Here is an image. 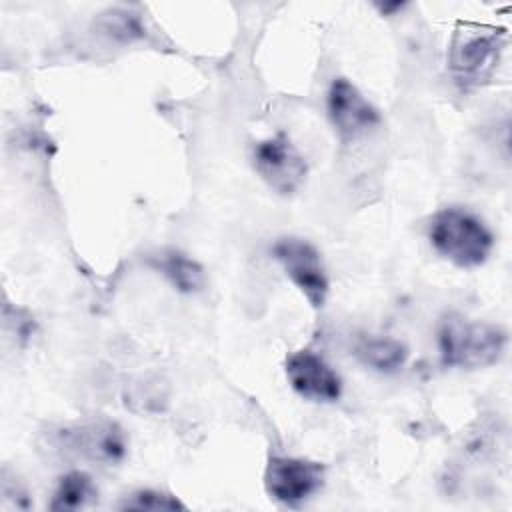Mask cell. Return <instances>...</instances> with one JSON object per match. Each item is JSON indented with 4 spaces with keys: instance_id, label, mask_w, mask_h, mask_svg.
Returning a JSON list of instances; mask_svg holds the SVG:
<instances>
[{
    "instance_id": "52a82bcc",
    "label": "cell",
    "mask_w": 512,
    "mask_h": 512,
    "mask_svg": "<svg viewBox=\"0 0 512 512\" xmlns=\"http://www.w3.org/2000/svg\"><path fill=\"white\" fill-rule=\"evenodd\" d=\"M324 482V468L318 462L290 456H274L268 460L264 472L266 492L288 506L308 500L320 490Z\"/></svg>"
},
{
    "instance_id": "4fadbf2b",
    "label": "cell",
    "mask_w": 512,
    "mask_h": 512,
    "mask_svg": "<svg viewBox=\"0 0 512 512\" xmlns=\"http://www.w3.org/2000/svg\"><path fill=\"white\" fill-rule=\"evenodd\" d=\"M122 510H184L186 506L172 494L160 490H138L120 502Z\"/></svg>"
},
{
    "instance_id": "8992f818",
    "label": "cell",
    "mask_w": 512,
    "mask_h": 512,
    "mask_svg": "<svg viewBox=\"0 0 512 512\" xmlns=\"http://www.w3.org/2000/svg\"><path fill=\"white\" fill-rule=\"evenodd\" d=\"M326 108L342 142L358 140L380 124L378 110L348 78L332 80L326 96Z\"/></svg>"
},
{
    "instance_id": "9c48e42d",
    "label": "cell",
    "mask_w": 512,
    "mask_h": 512,
    "mask_svg": "<svg viewBox=\"0 0 512 512\" xmlns=\"http://www.w3.org/2000/svg\"><path fill=\"white\" fill-rule=\"evenodd\" d=\"M286 376L290 386L304 398L334 402L342 394L340 376L312 350H298L286 358Z\"/></svg>"
},
{
    "instance_id": "6da1fadb",
    "label": "cell",
    "mask_w": 512,
    "mask_h": 512,
    "mask_svg": "<svg viewBox=\"0 0 512 512\" xmlns=\"http://www.w3.org/2000/svg\"><path fill=\"white\" fill-rule=\"evenodd\" d=\"M506 332L488 322L448 314L438 326V350L446 366L476 370L496 364L506 350Z\"/></svg>"
},
{
    "instance_id": "30bf717a",
    "label": "cell",
    "mask_w": 512,
    "mask_h": 512,
    "mask_svg": "<svg viewBox=\"0 0 512 512\" xmlns=\"http://www.w3.org/2000/svg\"><path fill=\"white\" fill-rule=\"evenodd\" d=\"M146 262L158 274H162L178 292L194 294V292H200L206 284L202 266L180 250H174V248L158 250L154 254H148Z\"/></svg>"
},
{
    "instance_id": "5b68a950",
    "label": "cell",
    "mask_w": 512,
    "mask_h": 512,
    "mask_svg": "<svg viewBox=\"0 0 512 512\" xmlns=\"http://www.w3.org/2000/svg\"><path fill=\"white\" fill-rule=\"evenodd\" d=\"M272 254L282 264L286 276L306 296V300L314 308H322L330 284L320 252L304 238L284 236L274 242Z\"/></svg>"
},
{
    "instance_id": "3957f363",
    "label": "cell",
    "mask_w": 512,
    "mask_h": 512,
    "mask_svg": "<svg viewBox=\"0 0 512 512\" xmlns=\"http://www.w3.org/2000/svg\"><path fill=\"white\" fill-rule=\"evenodd\" d=\"M502 48L504 36L496 34L494 30H458L448 50V66L454 80L462 88L486 84L498 66Z\"/></svg>"
},
{
    "instance_id": "7c38bea8",
    "label": "cell",
    "mask_w": 512,
    "mask_h": 512,
    "mask_svg": "<svg viewBox=\"0 0 512 512\" xmlns=\"http://www.w3.org/2000/svg\"><path fill=\"white\" fill-rule=\"evenodd\" d=\"M98 498V488L86 472L72 470L58 480L54 496L50 500V510H82L94 504Z\"/></svg>"
},
{
    "instance_id": "5bb4252c",
    "label": "cell",
    "mask_w": 512,
    "mask_h": 512,
    "mask_svg": "<svg viewBox=\"0 0 512 512\" xmlns=\"http://www.w3.org/2000/svg\"><path fill=\"white\" fill-rule=\"evenodd\" d=\"M106 32L114 36H122L124 40H130L132 36H140L138 20L132 18L126 12H112V18L106 24Z\"/></svg>"
},
{
    "instance_id": "277c9868",
    "label": "cell",
    "mask_w": 512,
    "mask_h": 512,
    "mask_svg": "<svg viewBox=\"0 0 512 512\" xmlns=\"http://www.w3.org/2000/svg\"><path fill=\"white\" fill-rule=\"evenodd\" d=\"M254 168L280 196H292L306 180L308 164L286 134H276L254 146Z\"/></svg>"
},
{
    "instance_id": "7a4b0ae2",
    "label": "cell",
    "mask_w": 512,
    "mask_h": 512,
    "mask_svg": "<svg viewBox=\"0 0 512 512\" xmlns=\"http://www.w3.org/2000/svg\"><path fill=\"white\" fill-rule=\"evenodd\" d=\"M434 250L460 268H474L486 262L494 246V234L474 212L448 206L438 210L428 228Z\"/></svg>"
},
{
    "instance_id": "ba28073f",
    "label": "cell",
    "mask_w": 512,
    "mask_h": 512,
    "mask_svg": "<svg viewBox=\"0 0 512 512\" xmlns=\"http://www.w3.org/2000/svg\"><path fill=\"white\" fill-rule=\"evenodd\" d=\"M62 446L80 458L98 464H116L126 454L122 428L110 420H90L62 430Z\"/></svg>"
},
{
    "instance_id": "8fae6325",
    "label": "cell",
    "mask_w": 512,
    "mask_h": 512,
    "mask_svg": "<svg viewBox=\"0 0 512 512\" xmlns=\"http://www.w3.org/2000/svg\"><path fill=\"white\" fill-rule=\"evenodd\" d=\"M356 358L376 372H396L404 366L408 350L402 342L382 336H364L354 346Z\"/></svg>"
}]
</instances>
